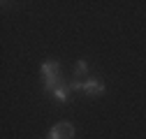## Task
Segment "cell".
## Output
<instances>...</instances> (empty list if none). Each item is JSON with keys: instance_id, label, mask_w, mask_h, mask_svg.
<instances>
[{"instance_id": "cell-1", "label": "cell", "mask_w": 146, "mask_h": 139, "mask_svg": "<svg viewBox=\"0 0 146 139\" xmlns=\"http://www.w3.org/2000/svg\"><path fill=\"white\" fill-rule=\"evenodd\" d=\"M58 70H60V65H58V60H44L42 63V74H44V91H51V88H58Z\"/></svg>"}, {"instance_id": "cell-2", "label": "cell", "mask_w": 146, "mask_h": 139, "mask_svg": "<svg viewBox=\"0 0 146 139\" xmlns=\"http://www.w3.org/2000/svg\"><path fill=\"white\" fill-rule=\"evenodd\" d=\"M74 137V125L63 120V123H56L51 130H49V137L46 139H72Z\"/></svg>"}, {"instance_id": "cell-3", "label": "cell", "mask_w": 146, "mask_h": 139, "mask_svg": "<svg viewBox=\"0 0 146 139\" xmlns=\"http://www.w3.org/2000/svg\"><path fill=\"white\" fill-rule=\"evenodd\" d=\"M107 88H104V83L100 81V79H86L84 81V93H88V95H102Z\"/></svg>"}, {"instance_id": "cell-4", "label": "cell", "mask_w": 146, "mask_h": 139, "mask_svg": "<svg viewBox=\"0 0 146 139\" xmlns=\"http://www.w3.org/2000/svg\"><path fill=\"white\" fill-rule=\"evenodd\" d=\"M67 95H70V93H67V86H63V83L58 86V88H53V97H56V102H60V104H65V102L70 100Z\"/></svg>"}, {"instance_id": "cell-5", "label": "cell", "mask_w": 146, "mask_h": 139, "mask_svg": "<svg viewBox=\"0 0 146 139\" xmlns=\"http://www.w3.org/2000/svg\"><path fill=\"white\" fill-rule=\"evenodd\" d=\"M86 72H88V65H86V60H79V63H77V67H74V77L79 79V77H84Z\"/></svg>"}, {"instance_id": "cell-6", "label": "cell", "mask_w": 146, "mask_h": 139, "mask_svg": "<svg viewBox=\"0 0 146 139\" xmlns=\"http://www.w3.org/2000/svg\"><path fill=\"white\" fill-rule=\"evenodd\" d=\"M70 91H84V83L77 81V79H74V81H70Z\"/></svg>"}]
</instances>
